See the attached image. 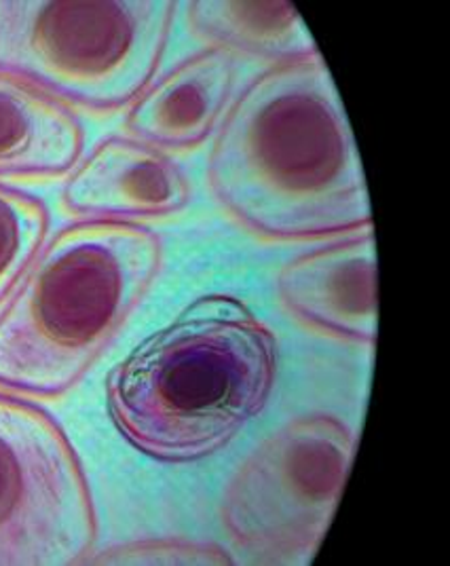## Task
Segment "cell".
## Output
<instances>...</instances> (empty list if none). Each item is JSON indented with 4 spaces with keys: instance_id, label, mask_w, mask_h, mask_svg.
<instances>
[{
    "instance_id": "6da1fadb",
    "label": "cell",
    "mask_w": 450,
    "mask_h": 566,
    "mask_svg": "<svg viewBox=\"0 0 450 566\" xmlns=\"http://www.w3.org/2000/svg\"><path fill=\"white\" fill-rule=\"evenodd\" d=\"M208 180L257 235L313 239L373 227L356 138L320 53L275 64L238 95L216 134Z\"/></svg>"
},
{
    "instance_id": "7a4b0ae2",
    "label": "cell",
    "mask_w": 450,
    "mask_h": 566,
    "mask_svg": "<svg viewBox=\"0 0 450 566\" xmlns=\"http://www.w3.org/2000/svg\"><path fill=\"white\" fill-rule=\"evenodd\" d=\"M280 345L231 294H206L136 345L106 377L123 440L161 463H195L236 440L275 387Z\"/></svg>"
},
{
    "instance_id": "3957f363",
    "label": "cell",
    "mask_w": 450,
    "mask_h": 566,
    "mask_svg": "<svg viewBox=\"0 0 450 566\" xmlns=\"http://www.w3.org/2000/svg\"><path fill=\"white\" fill-rule=\"evenodd\" d=\"M164 241L129 220L64 227L0 311V387L55 398L72 389L143 303Z\"/></svg>"
},
{
    "instance_id": "277c9868",
    "label": "cell",
    "mask_w": 450,
    "mask_h": 566,
    "mask_svg": "<svg viewBox=\"0 0 450 566\" xmlns=\"http://www.w3.org/2000/svg\"><path fill=\"white\" fill-rule=\"evenodd\" d=\"M174 13L171 0H0V72L115 111L155 76Z\"/></svg>"
},
{
    "instance_id": "5b68a950",
    "label": "cell",
    "mask_w": 450,
    "mask_h": 566,
    "mask_svg": "<svg viewBox=\"0 0 450 566\" xmlns=\"http://www.w3.org/2000/svg\"><path fill=\"white\" fill-rule=\"evenodd\" d=\"M357 433L338 417H296L271 433L229 480L220 520L259 565H311L356 459Z\"/></svg>"
},
{
    "instance_id": "8992f818",
    "label": "cell",
    "mask_w": 450,
    "mask_h": 566,
    "mask_svg": "<svg viewBox=\"0 0 450 566\" xmlns=\"http://www.w3.org/2000/svg\"><path fill=\"white\" fill-rule=\"evenodd\" d=\"M94 496L69 436L43 408L0 394V566L83 565Z\"/></svg>"
},
{
    "instance_id": "52a82bcc",
    "label": "cell",
    "mask_w": 450,
    "mask_h": 566,
    "mask_svg": "<svg viewBox=\"0 0 450 566\" xmlns=\"http://www.w3.org/2000/svg\"><path fill=\"white\" fill-rule=\"evenodd\" d=\"M280 296L296 317L345 340L375 345L379 334V266L373 227L285 262Z\"/></svg>"
},
{
    "instance_id": "ba28073f",
    "label": "cell",
    "mask_w": 450,
    "mask_h": 566,
    "mask_svg": "<svg viewBox=\"0 0 450 566\" xmlns=\"http://www.w3.org/2000/svg\"><path fill=\"white\" fill-rule=\"evenodd\" d=\"M187 174L164 150L132 138H106L62 190L66 210L102 220L159 218L185 210Z\"/></svg>"
},
{
    "instance_id": "9c48e42d",
    "label": "cell",
    "mask_w": 450,
    "mask_h": 566,
    "mask_svg": "<svg viewBox=\"0 0 450 566\" xmlns=\"http://www.w3.org/2000/svg\"><path fill=\"white\" fill-rule=\"evenodd\" d=\"M236 72V55L229 49L190 55L138 95L125 118L127 129L161 148L199 146L210 138L231 99Z\"/></svg>"
},
{
    "instance_id": "30bf717a",
    "label": "cell",
    "mask_w": 450,
    "mask_h": 566,
    "mask_svg": "<svg viewBox=\"0 0 450 566\" xmlns=\"http://www.w3.org/2000/svg\"><path fill=\"white\" fill-rule=\"evenodd\" d=\"M83 142V125L64 102L0 72V178L66 174Z\"/></svg>"
},
{
    "instance_id": "8fae6325",
    "label": "cell",
    "mask_w": 450,
    "mask_h": 566,
    "mask_svg": "<svg viewBox=\"0 0 450 566\" xmlns=\"http://www.w3.org/2000/svg\"><path fill=\"white\" fill-rule=\"evenodd\" d=\"M189 24L213 48L275 60L278 64L317 55V45L292 2H189Z\"/></svg>"
},
{
    "instance_id": "7c38bea8",
    "label": "cell",
    "mask_w": 450,
    "mask_h": 566,
    "mask_svg": "<svg viewBox=\"0 0 450 566\" xmlns=\"http://www.w3.org/2000/svg\"><path fill=\"white\" fill-rule=\"evenodd\" d=\"M48 229V206L39 197L0 185V303L43 248Z\"/></svg>"
},
{
    "instance_id": "4fadbf2b",
    "label": "cell",
    "mask_w": 450,
    "mask_h": 566,
    "mask_svg": "<svg viewBox=\"0 0 450 566\" xmlns=\"http://www.w3.org/2000/svg\"><path fill=\"white\" fill-rule=\"evenodd\" d=\"M233 556L218 543L192 542L185 537H153L138 542L119 543L87 556L83 565H233Z\"/></svg>"
}]
</instances>
